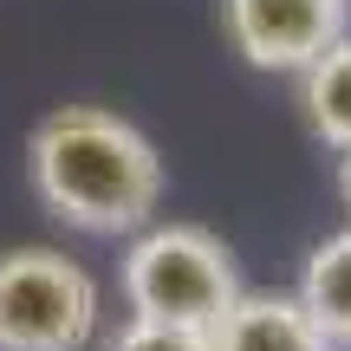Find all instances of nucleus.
<instances>
[{
	"label": "nucleus",
	"instance_id": "obj_1",
	"mask_svg": "<svg viewBox=\"0 0 351 351\" xmlns=\"http://www.w3.org/2000/svg\"><path fill=\"white\" fill-rule=\"evenodd\" d=\"M26 176L46 215L78 234H137L163 202V156L104 104H59L26 137Z\"/></svg>",
	"mask_w": 351,
	"mask_h": 351
},
{
	"label": "nucleus",
	"instance_id": "obj_2",
	"mask_svg": "<svg viewBox=\"0 0 351 351\" xmlns=\"http://www.w3.org/2000/svg\"><path fill=\"white\" fill-rule=\"evenodd\" d=\"M117 287H124L130 319H156V326H182V332H215L221 313L247 293L228 241L208 234L202 221L137 228L130 254L117 261Z\"/></svg>",
	"mask_w": 351,
	"mask_h": 351
},
{
	"label": "nucleus",
	"instance_id": "obj_3",
	"mask_svg": "<svg viewBox=\"0 0 351 351\" xmlns=\"http://www.w3.org/2000/svg\"><path fill=\"white\" fill-rule=\"evenodd\" d=\"M98 280L59 247L0 254V351H85L98 339Z\"/></svg>",
	"mask_w": 351,
	"mask_h": 351
},
{
	"label": "nucleus",
	"instance_id": "obj_4",
	"mask_svg": "<svg viewBox=\"0 0 351 351\" xmlns=\"http://www.w3.org/2000/svg\"><path fill=\"white\" fill-rule=\"evenodd\" d=\"M221 26L254 72L300 78L351 33V0H221Z\"/></svg>",
	"mask_w": 351,
	"mask_h": 351
},
{
	"label": "nucleus",
	"instance_id": "obj_5",
	"mask_svg": "<svg viewBox=\"0 0 351 351\" xmlns=\"http://www.w3.org/2000/svg\"><path fill=\"white\" fill-rule=\"evenodd\" d=\"M215 351H332L300 293H241L208 332Z\"/></svg>",
	"mask_w": 351,
	"mask_h": 351
},
{
	"label": "nucleus",
	"instance_id": "obj_6",
	"mask_svg": "<svg viewBox=\"0 0 351 351\" xmlns=\"http://www.w3.org/2000/svg\"><path fill=\"white\" fill-rule=\"evenodd\" d=\"M300 306L313 313V326L326 332L332 351H351V228L326 234L313 254H306V274H300Z\"/></svg>",
	"mask_w": 351,
	"mask_h": 351
},
{
	"label": "nucleus",
	"instance_id": "obj_7",
	"mask_svg": "<svg viewBox=\"0 0 351 351\" xmlns=\"http://www.w3.org/2000/svg\"><path fill=\"white\" fill-rule=\"evenodd\" d=\"M300 111L326 150H351V33L300 72Z\"/></svg>",
	"mask_w": 351,
	"mask_h": 351
},
{
	"label": "nucleus",
	"instance_id": "obj_8",
	"mask_svg": "<svg viewBox=\"0 0 351 351\" xmlns=\"http://www.w3.org/2000/svg\"><path fill=\"white\" fill-rule=\"evenodd\" d=\"M104 351H215L208 332H182V326H156V319H124L104 339Z\"/></svg>",
	"mask_w": 351,
	"mask_h": 351
},
{
	"label": "nucleus",
	"instance_id": "obj_9",
	"mask_svg": "<svg viewBox=\"0 0 351 351\" xmlns=\"http://www.w3.org/2000/svg\"><path fill=\"white\" fill-rule=\"evenodd\" d=\"M339 202H345V215H351V150L339 156ZM351 228V221H345Z\"/></svg>",
	"mask_w": 351,
	"mask_h": 351
}]
</instances>
